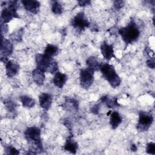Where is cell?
Listing matches in <instances>:
<instances>
[{
	"label": "cell",
	"instance_id": "1",
	"mask_svg": "<svg viewBox=\"0 0 155 155\" xmlns=\"http://www.w3.org/2000/svg\"><path fill=\"white\" fill-rule=\"evenodd\" d=\"M24 136L30 144L29 154H37L42 151L43 147L41 139V130L38 127H28L24 131Z\"/></svg>",
	"mask_w": 155,
	"mask_h": 155
},
{
	"label": "cell",
	"instance_id": "2",
	"mask_svg": "<svg viewBox=\"0 0 155 155\" xmlns=\"http://www.w3.org/2000/svg\"><path fill=\"white\" fill-rule=\"evenodd\" d=\"M118 33L127 44L134 43L140 36L139 28L133 19H131L125 27L119 28Z\"/></svg>",
	"mask_w": 155,
	"mask_h": 155
},
{
	"label": "cell",
	"instance_id": "3",
	"mask_svg": "<svg viewBox=\"0 0 155 155\" xmlns=\"http://www.w3.org/2000/svg\"><path fill=\"white\" fill-rule=\"evenodd\" d=\"M36 68L41 70L44 72L55 74L58 71V62L51 57L45 54H37L36 56Z\"/></svg>",
	"mask_w": 155,
	"mask_h": 155
},
{
	"label": "cell",
	"instance_id": "4",
	"mask_svg": "<svg viewBox=\"0 0 155 155\" xmlns=\"http://www.w3.org/2000/svg\"><path fill=\"white\" fill-rule=\"evenodd\" d=\"M103 78L108 81L109 84L116 88L121 84V79L116 73L114 67L108 63H102L100 70Z\"/></svg>",
	"mask_w": 155,
	"mask_h": 155
},
{
	"label": "cell",
	"instance_id": "5",
	"mask_svg": "<svg viewBox=\"0 0 155 155\" xmlns=\"http://www.w3.org/2000/svg\"><path fill=\"white\" fill-rule=\"evenodd\" d=\"M7 7L2 9L1 15V23L7 24L12 20L13 18H19L17 13L18 1H10L6 2Z\"/></svg>",
	"mask_w": 155,
	"mask_h": 155
},
{
	"label": "cell",
	"instance_id": "6",
	"mask_svg": "<svg viewBox=\"0 0 155 155\" xmlns=\"http://www.w3.org/2000/svg\"><path fill=\"white\" fill-rule=\"evenodd\" d=\"M154 120V117L151 113L141 111L139 113L138 122L136 128L139 132H145L148 130Z\"/></svg>",
	"mask_w": 155,
	"mask_h": 155
},
{
	"label": "cell",
	"instance_id": "7",
	"mask_svg": "<svg viewBox=\"0 0 155 155\" xmlns=\"http://www.w3.org/2000/svg\"><path fill=\"white\" fill-rule=\"evenodd\" d=\"M94 71L88 68L82 69L79 74V81L82 88L88 89L94 82Z\"/></svg>",
	"mask_w": 155,
	"mask_h": 155
},
{
	"label": "cell",
	"instance_id": "8",
	"mask_svg": "<svg viewBox=\"0 0 155 155\" xmlns=\"http://www.w3.org/2000/svg\"><path fill=\"white\" fill-rule=\"evenodd\" d=\"M71 25L79 31H83L90 26V22L83 12L77 13L71 19Z\"/></svg>",
	"mask_w": 155,
	"mask_h": 155
},
{
	"label": "cell",
	"instance_id": "9",
	"mask_svg": "<svg viewBox=\"0 0 155 155\" xmlns=\"http://www.w3.org/2000/svg\"><path fill=\"white\" fill-rule=\"evenodd\" d=\"M1 60L2 62L6 63L8 59L9 56L13 52V44L7 39L5 38L4 36L1 35Z\"/></svg>",
	"mask_w": 155,
	"mask_h": 155
},
{
	"label": "cell",
	"instance_id": "10",
	"mask_svg": "<svg viewBox=\"0 0 155 155\" xmlns=\"http://www.w3.org/2000/svg\"><path fill=\"white\" fill-rule=\"evenodd\" d=\"M101 51L104 58L107 61H110L113 58H116L113 45L108 44L105 41L101 45Z\"/></svg>",
	"mask_w": 155,
	"mask_h": 155
},
{
	"label": "cell",
	"instance_id": "11",
	"mask_svg": "<svg viewBox=\"0 0 155 155\" xmlns=\"http://www.w3.org/2000/svg\"><path fill=\"white\" fill-rule=\"evenodd\" d=\"M25 10L33 14H37L40 8V2L36 0H23L21 1Z\"/></svg>",
	"mask_w": 155,
	"mask_h": 155
},
{
	"label": "cell",
	"instance_id": "12",
	"mask_svg": "<svg viewBox=\"0 0 155 155\" xmlns=\"http://www.w3.org/2000/svg\"><path fill=\"white\" fill-rule=\"evenodd\" d=\"M19 70V65L18 63L8 60L5 63V73L8 78H13L16 76Z\"/></svg>",
	"mask_w": 155,
	"mask_h": 155
},
{
	"label": "cell",
	"instance_id": "13",
	"mask_svg": "<svg viewBox=\"0 0 155 155\" xmlns=\"http://www.w3.org/2000/svg\"><path fill=\"white\" fill-rule=\"evenodd\" d=\"M53 97L51 94L47 93H43L39 96V105L45 110H48L51 106Z\"/></svg>",
	"mask_w": 155,
	"mask_h": 155
},
{
	"label": "cell",
	"instance_id": "14",
	"mask_svg": "<svg viewBox=\"0 0 155 155\" xmlns=\"http://www.w3.org/2000/svg\"><path fill=\"white\" fill-rule=\"evenodd\" d=\"M67 79V76L65 74L58 71L54 74L52 82L55 86L59 88H62L66 84Z\"/></svg>",
	"mask_w": 155,
	"mask_h": 155
},
{
	"label": "cell",
	"instance_id": "15",
	"mask_svg": "<svg viewBox=\"0 0 155 155\" xmlns=\"http://www.w3.org/2000/svg\"><path fill=\"white\" fill-rule=\"evenodd\" d=\"M64 149L72 154H76L78 149V143L73 139L71 136H68L65 140Z\"/></svg>",
	"mask_w": 155,
	"mask_h": 155
},
{
	"label": "cell",
	"instance_id": "16",
	"mask_svg": "<svg viewBox=\"0 0 155 155\" xmlns=\"http://www.w3.org/2000/svg\"><path fill=\"white\" fill-rule=\"evenodd\" d=\"M103 62H100L97 58L95 56H90L86 60V65L87 68L93 70L94 71H99Z\"/></svg>",
	"mask_w": 155,
	"mask_h": 155
},
{
	"label": "cell",
	"instance_id": "17",
	"mask_svg": "<svg viewBox=\"0 0 155 155\" xmlns=\"http://www.w3.org/2000/svg\"><path fill=\"white\" fill-rule=\"evenodd\" d=\"M45 72L41 70L36 68L32 72L33 80L38 85H42L44 84L45 81Z\"/></svg>",
	"mask_w": 155,
	"mask_h": 155
},
{
	"label": "cell",
	"instance_id": "18",
	"mask_svg": "<svg viewBox=\"0 0 155 155\" xmlns=\"http://www.w3.org/2000/svg\"><path fill=\"white\" fill-rule=\"evenodd\" d=\"M122 121V117L117 111H113L110 117V124L112 129H116Z\"/></svg>",
	"mask_w": 155,
	"mask_h": 155
},
{
	"label": "cell",
	"instance_id": "19",
	"mask_svg": "<svg viewBox=\"0 0 155 155\" xmlns=\"http://www.w3.org/2000/svg\"><path fill=\"white\" fill-rule=\"evenodd\" d=\"M101 101L102 103H104L108 108H114L119 106V103L117 102V97H109L108 96H103L101 98Z\"/></svg>",
	"mask_w": 155,
	"mask_h": 155
},
{
	"label": "cell",
	"instance_id": "20",
	"mask_svg": "<svg viewBox=\"0 0 155 155\" xmlns=\"http://www.w3.org/2000/svg\"><path fill=\"white\" fill-rule=\"evenodd\" d=\"M64 105L67 110L78 111L79 108V102L74 98L66 97Z\"/></svg>",
	"mask_w": 155,
	"mask_h": 155
},
{
	"label": "cell",
	"instance_id": "21",
	"mask_svg": "<svg viewBox=\"0 0 155 155\" xmlns=\"http://www.w3.org/2000/svg\"><path fill=\"white\" fill-rule=\"evenodd\" d=\"M19 99L24 107L30 108L35 106V101L32 97L27 95H22L19 97Z\"/></svg>",
	"mask_w": 155,
	"mask_h": 155
},
{
	"label": "cell",
	"instance_id": "22",
	"mask_svg": "<svg viewBox=\"0 0 155 155\" xmlns=\"http://www.w3.org/2000/svg\"><path fill=\"white\" fill-rule=\"evenodd\" d=\"M59 52V49L58 47L54 45L48 44L45 48L44 54L50 57L53 58L56 56Z\"/></svg>",
	"mask_w": 155,
	"mask_h": 155
},
{
	"label": "cell",
	"instance_id": "23",
	"mask_svg": "<svg viewBox=\"0 0 155 155\" xmlns=\"http://www.w3.org/2000/svg\"><path fill=\"white\" fill-rule=\"evenodd\" d=\"M51 9L52 12L56 15H61L63 12V7L61 3L58 1H51Z\"/></svg>",
	"mask_w": 155,
	"mask_h": 155
},
{
	"label": "cell",
	"instance_id": "24",
	"mask_svg": "<svg viewBox=\"0 0 155 155\" xmlns=\"http://www.w3.org/2000/svg\"><path fill=\"white\" fill-rule=\"evenodd\" d=\"M4 103V105L5 107V108L7 109L8 112L13 113L16 111V104L14 101L8 99L5 100Z\"/></svg>",
	"mask_w": 155,
	"mask_h": 155
},
{
	"label": "cell",
	"instance_id": "25",
	"mask_svg": "<svg viewBox=\"0 0 155 155\" xmlns=\"http://www.w3.org/2000/svg\"><path fill=\"white\" fill-rule=\"evenodd\" d=\"M24 33L23 28H20L18 31H16L15 33H12L10 35V38L15 42H21L22 38Z\"/></svg>",
	"mask_w": 155,
	"mask_h": 155
},
{
	"label": "cell",
	"instance_id": "26",
	"mask_svg": "<svg viewBox=\"0 0 155 155\" xmlns=\"http://www.w3.org/2000/svg\"><path fill=\"white\" fill-rule=\"evenodd\" d=\"M4 151L5 153L7 154H18L19 153V151L16 149L15 147L11 146V145H5L4 147Z\"/></svg>",
	"mask_w": 155,
	"mask_h": 155
},
{
	"label": "cell",
	"instance_id": "27",
	"mask_svg": "<svg viewBox=\"0 0 155 155\" xmlns=\"http://www.w3.org/2000/svg\"><path fill=\"white\" fill-rule=\"evenodd\" d=\"M146 151L149 154H155V143L153 142H149L146 147Z\"/></svg>",
	"mask_w": 155,
	"mask_h": 155
},
{
	"label": "cell",
	"instance_id": "28",
	"mask_svg": "<svg viewBox=\"0 0 155 155\" xmlns=\"http://www.w3.org/2000/svg\"><path fill=\"white\" fill-rule=\"evenodd\" d=\"M124 3H125V2L123 1H114L113 5H114V9L116 10H119L124 5Z\"/></svg>",
	"mask_w": 155,
	"mask_h": 155
},
{
	"label": "cell",
	"instance_id": "29",
	"mask_svg": "<svg viewBox=\"0 0 155 155\" xmlns=\"http://www.w3.org/2000/svg\"><path fill=\"white\" fill-rule=\"evenodd\" d=\"M146 64L147 65V66L149 67V68H151L152 69H154V67H155V62H154V57H150L149 58L147 61H146Z\"/></svg>",
	"mask_w": 155,
	"mask_h": 155
},
{
	"label": "cell",
	"instance_id": "30",
	"mask_svg": "<svg viewBox=\"0 0 155 155\" xmlns=\"http://www.w3.org/2000/svg\"><path fill=\"white\" fill-rule=\"evenodd\" d=\"M1 35L3 36L4 34L5 35L7 31H8V25L7 24H2L1 23Z\"/></svg>",
	"mask_w": 155,
	"mask_h": 155
},
{
	"label": "cell",
	"instance_id": "31",
	"mask_svg": "<svg viewBox=\"0 0 155 155\" xmlns=\"http://www.w3.org/2000/svg\"><path fill=\"white\" fill-rule=\"evenodd\" d=\"M79 5L81 7H85L91 4V1L89 0H81L78 1Z\"/></svg>",
	"mask_w": 155,
	"mask_h": 155
},
{
	"label": "cell",
	"instance_id": "32",
	"mask_svg": "<svg viewBox=\"0 0 155 155\" xmlns=\"http://www.w3.org/2000/svg\"><path fill=\"white\" fill-rule=\"evenodd\" d=\"M91 111L94 114H97L99 111V107L98 105H95L92 108H91Z\"/></svg>",
	"mask_w": 155,
	"mask_h": 155
},
{
	"label": "cell",
	"instance_id": "33",
	"mask_svg": "<svg viewBox=\"0 0 155 155\" xmlns=\"http://www.w3.org/2000/svg\"><path fill=\"white\" fill-rule=\"evenodd\" d=\"M131 150L133 151H136L137 150V147L134 144L131 145Z\"/></svg>",
	"mask_w": 155,
	"mask_h": 155
}]
</instances>
